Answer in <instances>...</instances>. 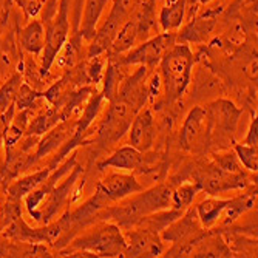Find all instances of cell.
<instances>
[{
	"label": "cell",
	"mask_w": 258,
	"mask_h": 258,
	"mask_svg": "<svg viewBox=\"0 0 258 258\" xmlns=\"http://www.w3.org/2000/svg\"><path fill=\"white\" fill-rule=\"evenodd\" d=\"M172 190L170 184H158L152 189L133 194L118 201V204L114 203L101 210L99 221H113L122 230L130 229L139 218L169 209L172 206Z\"/></svg>",
	"instance_id": "cell-1"
},
{
	"label": "cell",
	"mask_w": 258,
	"mask_h": 258,
	"mask_svg": "<svg viewBox=\"0 0 258 258\" xmlns=\"http://www.w3.org/2000/svg\"><path fill=\"white\" fill-rule=\"evenodd\" d=\"M127 241L122 229L113 221H96L70 241L59 255L70 256H125Z\"/></svg>",
	"instance_id": "cell-2"
},
{
	"label": "cell",
	"mask_w": 258,
	"mask_h": 258,
	"mask_svg": "<svg viewBox=\"0 0 258 258\" xmlns=\"http://www.w3.org/2000/svg\"><path fill=\"white\" fill-rule=\"evenodd\" d=\"M195 54L189 43H175L159 60V76L162 81L164 101L173 104L179 101L192 82Z\"/></svg>",
	"instance_id": "cell-3"
},
{
	"label": "cell",
	"mask_w": 258,
	"mask_h": 258,
	"mask_svg": "<svg viewBox=\"0 0 258 258\" xmlns=\"http://www.w3.org/2000/svg\"><path fill=\"white\" fill-rule=\"evenodd\" d=\"M207 229H204L197 217L195 207H189L184 214L170 223L161 232L162 241H169L173 246L164 250V256H189L195 243L204 235Z\"/></svg>",
	"instance_id": "cell-4"
},
{
	"label": "cell",
	"mask_w": 258,
	"mask_h": 258,
	"mask_svg": "<svg viewBox=\"0 0 258 258\" xmlns=\"http://www.w3.org/2000/svg\"><path fill=\"white\" fill-rule=\"evenodd\" d=\"M70 5H72V0H59V7L54 17L45 25V45L40 54L39 67L42 78L50 73L56 57L59 56L60 50L70 37V30H72V23H70L68 17L70 10H72Z\"/></svg>",
	"instance_id": "cell-5"
},
{
	"label": "cell",
	"mask_w": 258,
	"mask_h": 258,
	"mask_svg": "<svg viewBox=\"0 0 258 258\" xmlns=\"http://www.w3.org/2000/svg\"><path fill=\"white\" fill-rule=\"evenodd\" d=\"M82 173H84V167L81 164H76L73 170L68 175H65L62 181L53 187V190L42 201V204L31 215V218L39 224H48L54 221L56 217H59L63 212V209L72 204L75 187L78 181L81 179Z\"/></svg>",
	"instance_id": "cell-6"
},
{
	"label": "cell",
	"mask_w": 258,
	"mask_h": 258,
	"mask_svg": "<svg viewBox=\"0 0 258 258\" xmlns=\"http://www.w3.org/2000/svg\"><path fill=\"white\" fill-rule=\"evenodd\" d=\"M210 121V144L233 143L243 110L229 99H217L206 105Z\"/></svg>",
	"instance_id": "cell-7"
},
{
	"label": "cell",
	"mask_w": 258,
	"mask_h": 258,
	"mask_svg": "<svg viewBox=\"0 0 258 258\" xmlns=\"http://www.w3.org/2000/svg\"><path fill=\"white\" fill-rule=\"evenodd\" d=\"M176 43V33L175 31H162L143 43H139L136 48H130L124 54H114L118 60L124 65H144L150 70L159 63L162 56L166 54L172 46ZM113 54V53H111Z\"/></svg>",
	"instance_id": "cell-8"
},
{
	"label": "cell",
	"mask_w": 258,
	"mask_h": 258,
	"mask_svg": "<svg viewBox=\"0 0 258 258\" xmlns=\"http://www.w3.org/2000/svg\"><path fill=\"white\" fill-rule=\"evenodd\" d=\"M135 114L136 111L122 101L116 98L110 101L104 118L101 119L98 128L95 130L98 143L104 147H110L118 143V141H121L124 135L128 132Z\"/></svg>",
	"instance_id": "cell-9"
},
{
	"label": "cell",
	"mask_w": 258,
	"mask_h": 258,
	"mask_svg": "<svg viewBox=\"0 0 258 258\" xmlns=\"http://www.w3.org/2000/svg\"><path fill=\"white\" fill-rule=\"evenodd\" d=\"M194 179L195 184L200 187V190H204L210 197H215L218 194L229 192V190L247 189L250 181H253V178H249L246 172L229 173L217 167L214 162L200 167L194 173Z\"/></svg>",
	"instance_id": "cell-10"
},
{
	"label": "cell",
	"mask_w": 258,
	"mask_h": 258,
	"mask_svg": "<svg viewBox=\"0 0 258 258\" xmlns=\"http://www.w3.org/2000/svg\"><path fill=\"white\" fill-rule=\"evenodd\" d=\"M210 146V121L206 107L197 105L189 113L182 122L179 132V147L187 152L200 155Z\"/></svg>",
	"instance_id": "cell-11"
},
{
	"label": "cell",
	"mask_w": 258,
	"mask_h": 258,
	"mask_svg": "<svg viewBox=\"0 0 258 258\" xmlns=\"http://www.w3.org/2000/svg\"><path fill=\"white\" fill-rule=\"evenodd\" d=\"M152 72L153 70L144 65H138L136 72L133 75H128L119 85L118 93H116V99H119L128 107H132L136 113L141 108H144L147 101L150 99L149 76Z\"/></svg>",
	"instance_id": "cell-12"
},
{
	"label": "cell",
	"mask_w": 258,
	"mask_h": 258,
	"mask_svg": "<svg viewBox=\"0 0 258 258\" xmlns=\"http://www.w3.org/2000/svg\"><path fill=\"white\" fill-rule=\"evenodd\" d=\"M122 232L127 241L125 256H161L166 250L158 232L143 227H130Z\"/></svg>",
	"instance_id": "cell-13"
},
{
	"label": "cell",
	"mask_w": 258,
	"mask_h": 258,
	"mask_svg": "<svg viewBox=\"0 0 258 258\" xmlns=\"http://www.w3.org/2000/svg\"><path fill=\"white\" fill-rule=\"evenodd\" d=\"M96 190L101 192L111 204H114L133 194L144 190V185L136 179L135 175H128V173H122L121 170H116V172H110L104 175L98 181Z\"/></svg>",
	"instance_id": "cell-14"
},
{
	"label": "cell",
	"mask_w": 258,
	"mask_h": 258,
	"mask_svg": "<svg viewBox=\"0 0 258 258\" xmlns=\"http://www.w3.org/2000/svg\"><path fill=\"white\" fill-rule=\"evenodd\" d=\"M128 144L136 150L147 153L152 150L156 139V124L152 108H141L130 124L128 128Z\"/></svg>",
	"instance_id": "cell-15"
},
{
	"label": "cell",
	"mask_w": 258,
	"mask_h": 258,
	"mask_svg": "<svg viewBox=\"0 0 258 258\" xmlns=\"http://www.w3.org/2000/svg\"><path fill=\"white\" fill-rule=\"evenodd\" d=\"M223 11V7L207 8V11L201 13L200 17L190 20L182 31L176 33V42L181 43H204L210 36L217 25V17Z\"/></svg>",
	"instance_id": "cell-16"
},
{
	"label": "cell",
	"mask_w": 258,
	"mask_h": 258,
	"mask_svg": "<svg viewBox=\"0 0 258 258\" xmlns=\"http://www.w3.org/2000/svg\"><path fill=\"white\" fill-rule=\"evenodd\" d=\"M76 124H78V118L76 119L68 118V119L57 122L54 127H51L48 132L43 133L39 138V143H37L36 150H34L36 159L40 161L46 156L56 153L67 143V141L75 135Z\"/></svg>",
	"instance_id": "cell-17"
},
{
	"label": "cell",
	"mask_w": 258,
	"mask_h": 258,
	"mask_svg": "<svg viewBox=\"0 0 258 258\" xmlns=\"http://www.w3.org/2000/svg\"><path fill=\"white\" fill-rule=\"evenodd\" d=\"M144 161H146V153L136 150L135 147L128 144V146H122L119 149H116L108 158L98 162V169L99 170L114 169L121 172H133L143 167Z\"/></svg>",
	"instance_id": "cell-18"
},
{
	"label": "cell",
	"mask_w": 258,
	"mask_h": 258,
	"mask_svg": "<svg viewBox=\"0 0 258 258\" xmlns=\"http://www.w3.org/2000/svg\"><path fill=\"white\" fill-rule=\"evenodd\" d=\"M256 203V184L250 185V189L246 190L244 194H240L233 198H227V203L221 212L220 217V229H226L232 226L241 215L253 209Z\"/></svg>",
	"instance_id": "cell-19"
},
{
	"label": "cell",
	"mask_w": 258,
	"mask_h": 258,
	"mask_svg": "<svg viewBox=\"0 0 258 258\" xmlns=\"http://www.w3.org/2000/svg\"><path fill=\"white\" fill-rule=\"evenodd\" d=\"M17 42L22 51L39 57L45 45V25L42 20L36 17L27 20L25 25L17 30Z\"/></svg>",
	"instance_id": "cell-20"
},
{
	"label": "cell",
	"mask_w": 258,
	"mask_h": 258,
	"mask_svg": "<svg viewBox=\"0 0 258 258\" xmlns=\"http://www.w3.org/2000/svg\"><path fill=\"white\" fill-rule=\"evenodd\" d=\"M51 172H53V169L50 166H46V167H43L40 170H36L34 173L25 175V176H19L5 187L4 192L7 194V198L22 201L30 192H33L36 187H39L46 178H48V175Z\"/></svg>",
	"instance_id": "cell-21"
},
{
	"label": "cell",
	"mask_w": 258,
	"mask_h": 258,
	"mask_svg": "<svg viewBox=\"0 0 258 258\" xmlns=\"http://www.w3.org/2000/svg\"><path fill=\"white\" fill-rule=\"evenodd\" d=\"M110 0H85L84 4V14L81 16V25L78 33L81 34L82 40L90 42L96 34V27L104 14V10Z\"/></svg>",
	"instance_id": "cell-22"
},
{
	"label": "cell",
	"mask_w": 258,
	"mask_h": 258,
	"mask_svg": "<svg viewBox=\"0 0 258 258\" xmlns=\"http://www.w3.org/2000/svg\"><path fill=\"white\" fill-rule=\"evenodd\" d=\"M187 0H166L159 11L158 22L162 31H176L184 22Z\"/></svg>",
	"instance_id": "cell-23"
},
{
	"label": "cell",
	"mask_w": 258,
	"mask_h": 258,
	"mask_svg": "<svg viewBox=\"0 0 258 258\" xmlns=\"http://www.w3.org/2000/svg\"><path fill=\"white\" fill-rule=\"evenodd\" d=\"M226 203H227V200L209 197V198L201 200L197 206H194L197 217L204 229H214L218 224Z\"/></svg>",
	"instance_id": "cell-24"
},
{
	"label": "cell",
	"mask_w": 258,
	"mask_h": 258,
	"mask_svg": "<svg viewBox=\"0 0 258 258\" xmlns=\"http://www.w3.org/2000/svg\"><path fill=\"white\" fill-rule=\"evenodd\" d=\"M139 37V23L136 17L132 14L124 25L119 28L118 34H116L113 43H111V53L113 54H124L130 48H133V45L136 43V39Z\"/></svg>",
	"instance_id": "cell-25"
},
{
	"label": "cell",
	"mask_w": 258,
	"mask_h": 258,
	"mask_svg": "<svg viewBox=\"0 0 258 258\" xmlns=\"http://www.w3.org/2000/svg\"><path fill=\"white\" fill-rule=\"evenodd\" d=\"M200 192H201L200 187L195 182L179 184L178 187H175V189L172 190V209H176V210L184 212V210H187L194 204V201Z\"/></svg>",
	"instance_id": "cell-26"
},
{
	"label": "cell",
	"mask_w": 258,
	"mask_h": 258,
	"mask_svg": "<svg viewBox=\"0 0 258 258\" xmlns=\"http://www.w3.org/2000/svg\"><path fill=\"white\" fill-rule=\"evenodd\" d=\"M22 82H23V75L19 72V73H14L10 79H7L0 85V114L7 111L14 104L17 90Z\"/></svg>",
	"instance_id": "cell-27"
},
{
	"label": "cell",
	"mask_w": 258,
	"mask_h": 258,
	"mask_svg": "<svg viewBox=\"0 0 258 258\" xmlns=\"http://www.w3.org/2000/svg\"><path fill=\"white\" fill-rule=\"evenodd\" d=\"M43 95L40 91H37L36 88H33L30 84H27L23 81L17 90V95H16V110H27V108H33L37 105V101L42 99Z\"/></svg>",
	"instance_id": "cell-28"
},
{
	"label": "cell",
	"mask_w": 258,
	"mask_h": 258,
	"mask_svg": "<svg viewBox=\"0 0 258 258\" xmlns=\"http://www.w3.org/2000/svg\"><path fill=\"white\" fill-rule=\"evenodd\" d=\"M233 152H235L241 166H244L249 172L256 173V170H258V150H256V147L246 146V144L240 143V144L233 146Z\"/></svg>",
	"instance_id": "cell-29"
},
{
	"label": "cell",
	"mask_w": 258,
	"mask_h": 258,
	"mask_svg": "<svg viewBox=\"0 0 258 258\" xmlns=\"http://www.w3.org/2000/svg\"><path fill=\"white\" fill-rule=\"evenodd\" d=\"M212 162L215 164L217 167H220L221 170L224 172H229V173H238V172H243V166L240 164L237 155L233 150H229V152H224V153H214L212 155Z\"/></svg>",
	"instance_id": "cell-30"
},
{
	"label": "cell",
	"mask_w": 258,
	"mask_h": 258,
	"mask_svg": "<svg viewBox=\"0 0 258 258\" xmlns=\"http://www.w3.org/2000/svg\"><path fill=\"white\" fill-rule=\"evenodd\" d=\"M11 2H14L22 10L25 20H31L40 14L45 0H11Z\"/></svg>",
	"instance_id": "cell-31"
},
{
	"label": "cell",
	"mask_w": 258,
	"mask_h": 258,
	"mask_svg": "<svg viewBox=\"0 0 258 258\" xmlns=\"http://www.w3.org/2000/svg\"><path fill=\"white\" fill-rule=\"evenodd\" d=\"M241 143L246 146L258 147V118H256V114H252V119H250L246 138H244V141H241Z\"/></svg>",
	"instance_id": "cell-32"
},
{
	"label": "cell",
	"mask_w": 258,
	"mask_h": 258,
	"mask_svg": "<svg viewBox=\"0 0 258 258\" xmlns=\"http://www.w3.org/2000/svg\"><path fill=\"white\" fill-rule=\"evenodd\" d=\"M212 2H215V0H190V8L195 7V10H197L198 5H209V4H212Z\"/></svg>",
	"instance_id": "cell-33"
},
{
	"label": "cell",
	"mask_w": 258,
	"mask_h": 258,
	"mask_svg": "<svg viewBox=\"0 0 258 258\" xmlns=\"http://www.w3.org/2000/svg\"><path fill=\"white\" fill-rule=\"evenodd\" d=\"M4 133H5V127H4L2 121H0V150L4 147Z\"/></svg>",
	"instance_id": "cell-34"
},
{
	"label": "cell",
	"mask_w": 258,
	"mask_h": 258,
	"mask_svg": "<svg viewBox=\"0 0 258 258\" xmlns=\"http://www.w3.org/2000/svg\"><path fill=\"white\" fill-rule=\"evenodd\" d=\"M0 190H4V187H2V182H0Z\"/></svg>",
	"instance_id": "cell-35"
},
{
	"label": "cell",
	"mask_w": 258,
	"mask_h": 258,
	"mask_svg": "<svg viewBox=\"0 0 258 258\" xmlns=\"http://www.w3.org/2000/svg\"><path fill=\"white\" fill-rule=\"evenodd\" d=\"M0 50H2V45H0Z\"/></svg>",
	"instance_id": "cell-36"
}]
</instances>
